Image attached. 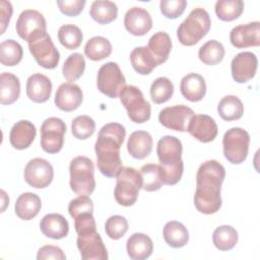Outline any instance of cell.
<instances>
[{
  "label": "cell",
  "instance_id": "4",
  "mask_svg": "<svg viewBox=\"0 0 260 260\" xmlns=\"http://www.w3.org/2000/svg\"><path fill=\"white\" fill-rule=\"evenodd\" d=\"M211 26L208 12L201 8L193 9L178 26L177 38L184 46H193L207 35Z\"/></svg>",
  "mask_w": 260,
  "mask_h": 260
},
{
  "label": "cell",
  "instance_id": "23",
  "mask_svg": "<svg viewBox=\"0 0 260 260\" xmlns=\"http://www.w3.org/2000/svg\"><path fill=\"white\" fill-rule=\"evenodd\" d=\"M40 229L46 237L54 240H60L67 237L69 223L62 214L49 213L41 219Z\"/></svg>",
  "mask_w": 260,
  "mask_h": 260
},
{
  "label": "cell",
  "instance_id": "7",
  "mask_svg": "<svg viewBox=\"0 0 260 260\" xmlns=\"http://www.w3.org/2000/svg\"><path fill=\"white\" fill-rule=\"evenodd\" d=\"M28 49L37 63L46 69H54L60 61V54L47 31L34 35L27 42Z\"/></svg>",
  "mask_w": 260,
  "mask_h": 260
},
{
  "label": "cell",
  "instance_id": "32",
  "mask_svg": "<svg viewBox=\"0 0 260 260\" xmlns=\"http://www.w3.org/2000/svg\"><path fill=\"white\" fill-rule=\"evenodd\" d=\"M130 61L134 70L141 74L147 75L157 66L147 47H136L130 53Z\"/></svg>",
  "mask_w": 260,
  "mask_h": 260
},
{
  "label": "cell",
  "instance_id": "46",
  "mask_svg": "<svg viewBox=\"0 0 260 260\" xmlns=\"http://www.w3.org/2000/svg\"><path fill=\"white\" fill-rule=\"evenodd\" d=\"M68 212L72 218H75L81 213H92L93 202L87 195H79L70 201L68 205Z\"/></svg>",
  "mask_w": 260,
  "mask_h": 260
},
{
  "label": "cell",
  "instance_id": "13",
  "mask_svg": "<svg viewBox=\"0 0 260 260\" xmlns=\"http://www.w3.org/2000/svg\"><path fill=\"white\" fill-rule=\"evenodd\" d=\"M25 182L37 189L48 187L54 178V170L52 165L41 157L30 159L24 168Z\"/></svg>",
  "mask_w": 260,
  "mask_h": 260
},
{
  "label": "cell",
  "instance_id": "27",
  "mask_svg": "<svg viewBox=\"0 0 260 260\" xmlns=\"http://www.w3.org/2000/svg\"><path fill=\"white\" fill-rule=\"evenodd\" d=\"M42 207L41 198L31 192H25L19 195L15 202V213L23 220H30L36 217Z\"/></svg>",
  "mask_w": 260,
  "mask_h": 260
},
{
  "label": "cell",
  "instance_id": "2",
  "mask_svg": "<svg viewBox=\"0 0 260 260\" xmlns=\"http://www.w3.org/2000/svg\"><path fill=\"white\" fill-rule=\"evenodd\" d=\"M125 136V127L115 122L104 125L99 131L94 144L96 166L99 171L108 178L117 177L123 168L120 148Z\"/></svg>",
  "mask_w": 260,
  "mask_h": 260
},
{
  "label": "cell",
  "instance_id": "49",
  "mask_svg": "<svg viewBox=\"0 0 260 260\" xmlns=\"http://www.w3.org/2000/svg\"><path fill=\"white\" fill-rule=\"evenodd\" d=\"M12 5L9 1L2 0L0 2V25H1V30L0 35H3L12 15Z\"/></svg>",
  "mask_w": 260,
  "mask_h": 260
},
{
  "label": "cell",
  "instance_id": "22",
  "mask_svg": "<svg viewBox=\"0 0 260 260\" xmlns=\"http://www.w3.org/2000/svg\"><path fill=\"white\" fill-rule=\"evenodd\" d=\"M36 134V127L31 122L20 120L12 126L9 133V142L15 149L22 150L30 146Z\"/></svg>",
  "mask_w": 260,
  "mask_h": 260
},
{
  "label": "cell",
  "instance_id": "30",
  "mask_svg": "<svg viewBox=\"0 0 260 260\" xmlns=\"http://www.w3.org/2000/svg\"><path fill=\"white\" fill-rule=\"evenodd\" d=\"M166 243L172 248H182L189 241V233L187 228L180 221H168L162 231Z\"/></svg>",
  "mask_w": 260,
  "mask_h": 260
},
{
  "label": "cell",
  "instance_id": "19",
  "mask_svg": "<svg viewBox=\"0 0 260 260\" xmlns=\"http://www.w3.org/2000/svg\"><path fill=\"white\" fill-rule=\"evenodd\" d=\"M83 94L81 88L72 82L62 83L55 93L56 107L64 112H72L82 104Z\"/></svg>",
  "mask_w": 260,
  "mask_h": 260
},
{
  "label": "cell",
  "instance_id": "12",
  "mask_svg": "<svg viewBox=\"0 0 260 260\" xmlns=\"http://www.w3.org/2000/svg\"><path fill=\"white\" fill-rule=\"evenodd\" d=\"M77 248L84 260H106L108 252L104 242L96 232V228L83 230L77 233Z\"/></svg>",
  "mask_w": 260,
  "mask_h": 260
},
{
  "label": "cell",
  "instance_id": "34",
  "mask_svg": "<svg viewBox=\"0 0 260 260\" xmlns=\"http://www.w3.org/2000/svg\"><path fill=\"white\" fill-rule=\"evenodd\" d=\"M112 53V45L108 39L101 36L90 38L84 46L85 56L92 61H101Z\"/></svg>",
  "mask_w": 260,
  "mask_h": 260
},
{
  "label": "cell",
  "instance_id": "16",
  "mask_svg": "<svg viewBox=\"0 0 260 260\" xmlns=\"http://www.w3.org/2000/svg\"><path fill=\"white\" fill-rule=\"evenodd\" d=\"M258 60L252 52H241L237 54L231 63V71L234 80L238 83H246L252 79L257 71Z\"/></svg>",
  "mask_w": 260,
  "mask_h": 260
},
{
  "label": "cell",
  "instance_id": "24",
  "mask_svg": "<svg viewBox=\"0 0 260 260\" xmlns=\"http://www.w3.org/2000/svg\"><path fill=\"white\" fill-rule=\"evenodd\" d=\"M152 145L153 140L151 135L146 131L138 130L130 134L127 141V150L132 157L143 159L150 154Z\"/></svg>",
  "mask_w": 260,
  "mask_h": 260
},
{
  "label": "cell",
  "instance_id": "38",
  "mask_svg": "<svg viewBox=\"0 0 260 260\" xmlns=\"http://www.w3.org/2000/svg\"><path fill=\"white\" fill-rule=\"evenodd\" d=\"M217 17L222 21H233L244 11L242 0H218L214 6Z\"/></svg>",
  "mask_w": 260,
  "mask_h": 260
},
{
  "label": "cell",
  "instance_id": "5",
  "mask_svg": "<svg viewBox=\"0 0 260 260\" xmlns=\"http://www.w3.org/2000/svg\"><path fill=\"white\" fill-rule=\"evenodd\" d=\"M70 188L78 195H90L95 189L94 167L86 156L74 157L69 166Z\"/></svg>",
  "mask_w": 260,
  "mask_h": 260
},
{
  "label": "cell",
  "instance_id": "25",
  "mask_svg": "<svg viewBox=\"0 0 260 260\" xmlns=\"http://www.w3.org/2000/svg\"><path fill=\"white\" fill-rule=\"evenodd\" d=\"M180 90L186 100L190 102H199L205 96L206 83L200 74L189 73L181 79Z\"/></svg>",
  "mask_w": 260,
  "mask_h": 260
},
{
  "label": "cell",
  "instance_id": "11",
  "mask_svg": "<svg viewBox=\"0 0 260 260\" xmlns=\"http://www.w3.org/2000/svg\"><path fill=\"white\" fill-rule=\"evenodd\" d=\"M66 124L60 118L50 117L41 126V146L47 153L59 152L64 144Z\"/></svg>",
  "mask_w": 260,
  "mask_h": 260
},
{
  "label": "cell",
  "instance_id": "6",
  "mask_svg": "<svg viewBox=\"0 0 260 260\" xmlns=\"http://www.w3.org/2000/svg\"><path fill=\"white\" fill-rule=\"evenodd\" d=\"M116 187L114 189V196L116 201L122 206L133 205L137 198L139 190L142 189L143 180L140 172L134 168H122L119 175L116 177Z\"/></svg>",
  "mask_w": 260,
  "mask_h": 260
},
{
  "label": "cell",
  "instance_id": "37",
  "mask_svg": "<svg viewBox=\"0 0 260 260\" xmlns=\"http://www.w3.org/2000/svg\"><path fill=\"white\" fill-rule=\"evenodd\" d=\"M198 57L200 61L206 65H216L221 62L224 57V48L218 41L210 40L200 47Z\"/></svg>",
  "mask_w": 260,
  "mask_h": 260
},
{
  "label": "cell",
  "instance_id": "26",
  "mask_svg": "<svg viewBox=\"0 0 260 260\" xmlns=\"http://www.w3.org/2000/svg\"><path fill=\"white\" fill-rule=\"evenodd\" d=\"M128 256L133 260H144L153 251L152 240L145 234L135 233L131 235L126 243Z\"/></svg>",
  "mask_w": 260,
  "mask_h": 260
},
{
  "label": "cell",
  "instance_id": "17",
  "mask_svg": "<svg viewBox=\"0 0 260 260\" xmlns=\"http://www.w3.org/2000/svg\"><path fill=\"white\" fill-rule=\"evenodd\" d=\"M231 44L237 49L260 45V22L253 21L235 26L230 32Z\"/></svg>",
  "mask_w": 260,
  "mask_h": 260
},
{
  "label": "cell",
  "instance_id": "33",
  "mask_svg": "<svg viewBox=\"0 0 260 260\" xmlns=\"http://www.w3.org/2000/svg\"><path fill=\"white\" fill-rule=\"evenodd\" d=\"M217 112L222 120L235 121L242 118L244 114V106L238 96L229 94L219 101Z\"/></svg>",
  "mask_w": 260,
  "mask_h": 260
},
{
  "label": "cell",
  "instance_id": "42",
  "mask_svg": "<svg viewBox=\"0 0 260 260\" xmlns=\"http://www.w3.org/2000/svg\"><path fill=\"white\" fill-rule=\"evenodd\" d=\"M81 29L74 24H63L58 30V40L68 50L77 49L82 43Z\"/></svg>",
  "mask_w": 260,
  "mask_h": 260
},
{
  "label": "cell",
  "instance_id": "10",
  "mask_svg": "<svg viewBox=\"0 0 260 260\" xmlns=\"http://www.w3.org/2000/svg\"><path fill=\"white\" fill-rule=\"evenodd\" d=\"M126 79L116 62H108L101 66L96 76L98 89L105 95L116 99L125 86Z\"/></svg>",
  "mask_w": 260,
  "mask_h": 260
},
{
  "label": "cell",
  "instance_id": "21",
  "mask_svg": "<svg viewBox=\"0 0 260 260\" xmlns=\"http://www.w3.org/2000/svg\"><path fill=\"white\" fill-rule=\"evenodd\" d=\"M52 92V82L46 75L35 73L26 80V95L34 103L47 102Z\"/></svg>",
  "mask_w": 260,
  "mask_h": 260
},
{
  "label": "cell",
  "instance_id": "14",
  "mask_svg": "<svg viewBox=\"0 0 260 260\" xmlns=\"http://www.w3.org/2000/svg\"><path fill=\"white\" fill-rule=\"evenodd\" d=\"M194 115L191 108L185 105H175L162 109L158 114V121L168 129L185 132Z\"/></svg>",
  "mask_w": 260,
  "mask_h": 260
},
{
  "label": "cell",
  "instance_id": "39",
  "mask_svg": "<svg viewBox=\"0 0 260 260\" xmlns=\"http://www.w3.org/2000/svg\"><path fill=\"white\" fill-rule=\"evenodd\" d=\"M140 174L143 180L142 189L147 192H153L159 190L162 185V177L159 165L147 164L141 167Z\"/></svg>",
  "mask_w": 260,
  "mask_h": 260
},
{
  "label": "cell",
  "instance_id": "40",
  "mask_svg": "<svg viewBox=\"0 0 260 260\" xmlns=\"http://www.w3.org/2000/svg\"><path fill=\"white\" fill-rule=\"evenodd\" d=\"M85 69V60L80 53H73L65 60L62 73L65 79L69 82H73L81 77Z\"/></svg>",
  "mask_w": 260,
  "mask_h": 260
},
{
  "label": "cell",
  "instance_id": "45",
  "mask_svg": "<svg viewBox=\"0 0 260 260\" xmlns=\"http://www.w3.org/2000/svg\"><path fill=\"white\" fill-rule=\"evenodd\" d=\"M186 6V0H161L159 2L160 12L169 19H175L181 16L185 11Z\"/></svg>",
  "mask_w": 260,
  "mask_h": 260
},
{
  "label": "cell",
  "instance_id": "29",
  "mask_svg": "<svg viewBox=\"0 0 260 260\" xmlns=\"http://www.w3.org/2000/svg\"><path fill=\"white\" fill-rule=\"evenodd\" d=\"M20 95V81L17 76L10 72H3L0 75V103L11 105Z\"/></svg>",
  "mask_w": 260,
  "mask_h": 260
},
{
  "label": "cell",
  "instance_id": "9",
  "mask_svg": "<svg viewBox=\"0 0 260 260\" xmlns=\"http://www.w3.org/2000/svg\"><path fill=\"white\" fill-rule=\"evenodd\" d=\"M250 144L249 133L240 127L229 129L222 138L224 157L233 165H240L247 158Z\"/></svg>",
  "mask_w": 260,
  "mask_h": 260
},
{
  "label": "cell",
  "instance_id": "41",
  "mask_svg": "<svg viewBox=\"0 0 260 260\" xmlns=\"http://www.w3.org/2000/svg\"><path fill=\"white\" fill-rule=\"evenodd\" d=\"M174 93V84L168 77H157L150 86V98L154 104L168 102Z\"/></svg>",
  "mask_w": 260,
  "mask_h": 260
},
{
  "label": "cell",
  "instance_id": "47",
  "mask_svg": "<svg viewBox=\"0 0 260 260\" xmlns=\"http://www.w3.org/2000/svg\"><path fill=\"white\" fill-rule=\"evenodd\" d=\"M85 0H58L60 11L67 16H77L84 8Z\"/></svg>",
  "mask_w": 260,
  "mask_h": 260
},
{
  "label": "cell",
  "instance_id": "36",
  "mask_svg": "<svg viewBox=\"0 0 260 260\" xmlns=\"http://www.w3.org/2000/svg\"><path fill=\"white\" fill-rule=\"evenodd\" d=\"M23 56V50L19 43L14 40H5L0 44V62L4 66L17 65Z\"/></svg>",
  "mask_w": 260,
  "mask_h": 260
},
{
  "label": "cell",
  "instance_id": "1",
  "mask_svg": "<svg viewBox=\"0 0 260 260\" xmlns=\"http://www.w3.org/2000/svg\"><path fill=\"white\" fill-rule=\"evenodd\" d=\"M225 178L223 166L215 159L206 160L200 165L196 174V191L194 205L204 214H212L221 206V184Z\"/></svg>",
  "mask_w": 260,
  "mask_h": 260
},
{
  "label": "cell",
  "instance_id": "15",
  "mask_svg": "<svg viewBox=\"0 0 260 260\" xmlns=\"http://www.w3.org/2000/svg\"><path fill=\"white\" fill-rule=\"evenodd\" d=\"M15 29L19 38L28 42L34 35L40 31H47L46 19L38 10H23L17 18Z\"/></svg>",
  "mask_w": 260,
  "mask_h": 260
},
{
  "label": "cell",
  "instance_id": "28",
  "mask_svg": "<svg viewBox=\"0 0 260 260\" xmlns=\"http://www.w3.org/2000/svg\"><path fill=\"white\" fill-rule=\"evenodd\" d=\"M147 49L158 66L168 60L172 50V40L166 31H157L149 39Z\"/></svg>",
  "mask_w": 260,
  "mask_h": 260
},
{
  "label": "cell",
  "instance_id": "8",
  "mask_svg": "<svg viewBox=\"0 0 260 260\" xmlns=\"http://www.w3.org/2000/svg\"><path fill=\"white\" fill-rule=\"evenodd\" d=\"M119 96L131 121L141 124L150 119V104L145 101L142 91L137 86L125 85L121 89Z\"/></svg>",
  "mask_w": 260,
  "mask_h": 260
},
{
  "label": "cell",
  "instance_id": "44",
  "mask_svg": "<svg viewBox=\"0 0 260 260\" xmlns=\"http://www.w3.org/2000/svg\"><path fill=\"white\" fill-rule=\"evenodd\" d=\"M128 231V221L122 215H112L105 223V232L112 240L121 239Z\"/></svg>",
  "mask_w": 260,
  "mask_h": 260
},
{
  "label": "cell",
  "instance_id": "50",
  "mask_svg": "<svg viewBox=\"0 0 260 260\" xmlns=\"http://www.w3.org/2000/svg\"><path fill=\"white\" fill-rule=\"evenodd\" d=\"M1 194H2V209H1V211L3 212L4 209H5V206H6L7 203L9 202V199H8V197L6 196V193H5L4 190H1Z\"/></svg>",
  "mask_w": 260,
  "mask_h": 260
},
{
  "label": "cell",
  "instance_id": "48",
  "mask_svg": "<svg viewBox=\"0 0 260 260\" xmlns=\"http://www.w3.org/2000/svg\"><path fill=\"white\" fill-rule=\"evenodd\" d=\"M38 260L45 259H56V260H65L66 255L62 251L61 248L53 245H46L39 249L37 254Z\"/></svg>",
  "mask_w": 260,
  "mask_h": 260
},
{
  "label": "cell",
  "instance_id": "18",
  "mask_svg": "<svg viewBox=\"0 0 260 260\" xmlns=\"http://www.w3.org/2000/svg\"><path fill=\"white\" fill-rule=\"evenodd\" d=\"M187 131L198 141L207 143L215 139L218 128L214 119L208 115H194L189 123Z\"/></svg>",
  "mask_w": 260,
  "mask_h": 260
},
{
  "label": "cell",
  "instance_id": "31",
  "mask_svg": "<svg viewBox=\"0 0 260 260\" xmlns=\"http://www.w3.org/2000/svg\"><path fill=\"white\" fill-rule=\"evenodd\" d=\"M91 18L100 24H107L114 21L118 15L116 3L109 0H95L89 9Z\"/></svg>",
  "mask_w": 260,
  "mask_h": 260
},
{
  "label": "cell",
  "instance_id": "3",
  "mask_svg": "<svg viewBox=\"0 0 260 260\" xmlns=\"http://www.w3.org/2000/svg\"><path fill=\"white\" fill-rule=\"evenodd\" d=\"M182 151V142L175 136L166 135L158 140L156 153L164 184L172 186L181 180L184 172Z\"/></svg>",
  "mask_w": 260,
  "mask_h": 260
},
{
  "label": "cell",
  "instance_id": "35",
  "mask_svg": "<svg viewBox=\"0 0 260 260\" xmlns=\"http://www.w3.org/2000/svg\"><path fill=\"white\" fill-rule=\"evenodd\" d=\"M212 242L220 251L232 250L238 242V232L232 225H219L213 232Z\"/></svg>",
  "mask_w": 260,
  "mask_h": 260
},
{
  "label": "cell",
  "instance_id": "43",
  "mask_svg": "<svg viewBox=\"0 0 260 260\" xmlns=\"http://www.w3.org/2000/svg\"><path fill=\"white\" fill-rule=\"evenodd\" d=\"M95 130V122L92 118L86 115L77 116L72 120L71 131L75 138L84 140L90 137Z\"/></svg>",
  "mask_w": 260,
  "mask_h": 260
},
{
  "label": "cell",
  "instance_id": "20",
  "mask_svg": "<svg viewBox=\"0 0 260 260\" xmlns=\"http://www.w3.org/2000/svg\"><path fill=\"white\" fill-rule=\"evenodd\" d=\"M124 25L128 32L140 37L146 35L151 29L152 18L146 9L134 6L127 10L124 16Z\"/></svg>",
  "mask_w": 260,
  "mask_h": 260
}]
</instances>
